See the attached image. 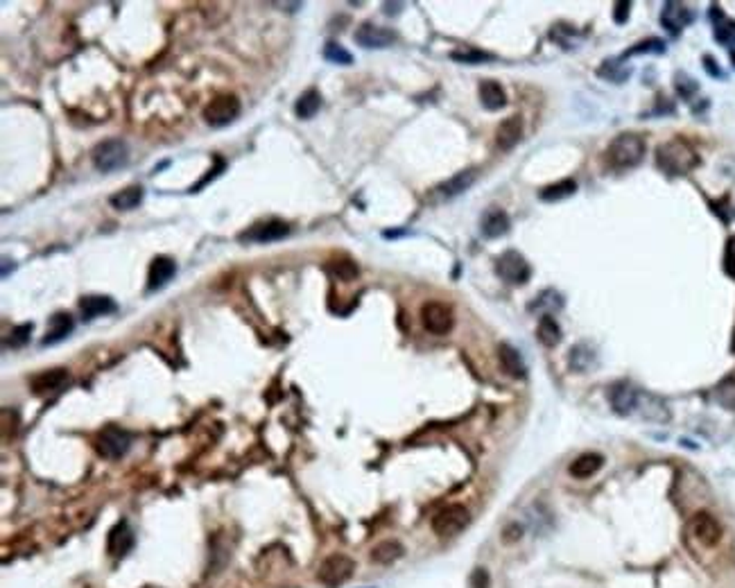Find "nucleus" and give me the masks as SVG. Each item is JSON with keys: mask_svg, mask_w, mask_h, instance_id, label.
I'll return each instance as SVG.
<instances>
[{"mask_svg": "<svg viewBox=\"0 0 735 588\" xmlns=\"http://www.w3.org/2000/svg\"><path fill=\"white\" fill-rule=\"evenodd\" d=\"M604 457L599 452H584L577 459L570 464V475L577 477V480H586V477L595 475L599 469H602Z\"/></svg>", "mask_w": 735, "mask_h": 588, "instance_id": "25", "label": "nucleus"}, {"mask_svg": "<svg viewBox=\"0 0 735 588\" xmlns=\"http://www.w3.org/2000/svg\"><path fill=\"white\" fill-rule=\"evenodd\" d=\"M690 532L692 536L706 548H713L719 543L722 538V525L717 523V518L708 511H697L692 521H690Z\"/></svg>", "mask_w": 735, "mask_h": 588, "instance_id": "11", "label": "nucleus"}, {"mask_svg": "<svg viewBox=\"0 0 735 588\" xmlns=\"http://www.w3.org/2000/svg\"><path fill=\"white\" fill-rule=\"evenodd\" d=\"M403 552H405V550H403L398 541H383L371 550V561L381 563V566H389V563L401 559Z\"/></svg>", "mask_w": 735, "mask_h": 588, "instance_id": "28", "label": "nucleus"}, {"mask_svg": "<svg viewBox=\"0 0 735 588\" xmlns=\"http://www.w3.org/2000/svg\"><path fill=\"white\" fill-rule=\"evenodd\" d=\"M536 337L548 349H552V347L559 344V342H561V326L557 324L555 317H550V315L541 317V322H538V328H536Z\"/></svg>", "mask_w": 735, "mask_h": 588, "instance_id": "26", "label": "nucleus"}, {"mask_svg": "<svg viewBox=\"0 0 735 588\" xmlns=\"http://www.w3.org/2000/svg\"><path fill=\"white\" fill-rule=\"evenodd\" d=\"M324 59L330 61V64H339V66H351L353 64V55L347 50V48H342L335 41H330V43L324 45Z\"/></svg>", "mask_w": 735, "mask_h": 588, "instance_id": "31", "label": "nucleus"}, {"mask_svg": "<svg viewBox=\"0 0 735 588\" xmlns=\"http://www.w3.org/2000/svg\"><path fill=\"white\" fill-rule=\"evenodd\" d=\"M30 333H32V324H23V326H16L14 330H11V337L7 344L9 347H23L26 342L30 339Z\"/></svg>", "mask_w": 735, "mask_h": 588, "instance_id": "37", "label": "nucleus"}, {"mask_svg": "<svg viewBox=\"0 0 735 588\" xmlns=\"http://www.w3.org/2000/svg\"><path fill=\"white\" fill-rule=\"evenodd\" d=\"M656 165L663 170L665 175L681 177V175L692 173V170L699 165V154L683 138H672L656 150Z\"/></svg>", "mask_w": 735, "mask_h": 588, "instance_id": "1", "label": "nucleus"}, {"mask_svg": "<svg viewBox=\"0 0 735 588\" xmlns=\"http://www.w3.org/2000/svg\"><path fill=\"white\" fill-rule=\"evenodd\" d=\"M68 383V371L66 369H50V371H41L39 376L32 378V389L34 394H48V391H59Z\"/></svg>", "mask_w": 735, "mask_h": 588, "instance_id": "21", "label": "nucleus"}, {"mask_svg": "<svg viewBox=\"0 0 735 588\" xmlns=\"http://www.w3.org/2000/svg\"><path fill=\"white\" fill-rule=\"evenodd\" d=\"M475 179H477V173H475V170H462V173H457L455 177H450L448 181L439 183V186H437V195H439V197H444V200L457 197V195H462L464 190H469V188L473 186Z\"/></svg>", "mask_w": 735, "mask_h": 588, "instance_id": "19", "label": "nucleus"}, {"mask_svg": "<svg viewBox=\"0 0 735 588\" xmlns=\"http://www.w3.org/2000/svg\"><path fill=\"white\" fill-rule=\"evenodd\" d=\"M498 360H500V366H502V371H505L507 376L511 378H525V362L521 358V353L509 347V344H500L498 347Z\"/></svg>", "mask_w": 735, "mask_h": 588, "instance_id": "24", "label": "nucleus"}, {"mask_svg": "<svg viewBox=\"0 0 735 588\" xmlns=\"http://www.w3.org/2000/svg\"><path fill=\"white\" fill-rule=\"evenodd\" d=\"M715 39L722 45H735V21L722 18L715 23Z\"/></svg>", "mask_w": 735, "mask_h": 588, "instance_id": "33", "label": "nucleus"}, {"mask_svg": "<svg viewBox=\"0 0 735 588\" xmlns=\"http://www.w3.org/2000/svg\"><path fill=\"white\" fill-rule=\"evenodd\" d=\"M724 269L726 274L735 278V236L729 238L726 242V251H724Z\"/></svg>", "mask_w": 735, "mask_h": 588, "instance_id": "40", "label": "nucleus"}, {"mask_svg": "<svg viewBox=\"0 0 735 588\" xmlns=\"http://www.w3.org/2000/svg\"><path fill=\"white\" fill-rule=\"evenodd\" d=\"M704 66H706V70H708L713 77H722V70L715 66V59H713V57H704Z\"/></svg>", "mask_w": 735, "mask_h": 588, "instance_id": "44", "label": "nucleus"}, {"mask_svg": "<svg viewBox=\"0 0 735 588\" xmlns=\"http://www.w3.org/2000/svg\"><path fill=\"white\" fill-rule=\"evenodd\" d=\"M480 102L486 111H500L507 104V93L496 80H484L480 84Z\"/></svg>", "mask_w": 735, "mask_h": 588, "instance_id": "22", "label": "nucleus"}, {"mask_svg": "<svg viewBox=\"0 0 735 588\" xmlns=\"http://www.w3.org/2000/svg\"><path fill=\"white\" fill-rule=\"evenodd\" d=\"M383 7H385V14H389V16H391V14H398V11H401V7H403V5H401V3H396V5H391V3H385Z\"/></svg>", "mask_w": 735, "mask_h": 588, "instance_id": "45", "label": "nucleus"}, {"mask_svg": "<svg viewBox=\"0 0 735 588\" xmlns=\"http://www.w3.org/2000/svg\"><path fill=\"white\" fill-rule=\"evenodd\" d=\"M575 190H577V183H575L572 179H563L559 183H552V186L543 188L541 192H538V197H541L543 202H559V200H566V197H570V195H575Z\"/></svg>", "mask_w": 735, "mask_h": 588, "instance_id": "30", "label": "nucleus"}, {"mask_svg": "<svg viewBox=\"0 0 735 588\" xmlns=\"http://www.w3.org/2000/svg\"><path fill=\"white\" fill-rule=\"evenodd\" d=\"M455 61H462V64H482V61L491 59V55L486 53H477V50H469V53H452L450 55Z\"/></svg>", "mask_w": 735, "mask_h": 588, "instance_id": "39", "label": "nucleus"}, {"mask_svg": "<svg viewBox=\"0 0 735 588\" xmlns=\"http://www.w3.org/2000/svg\"><path fill=\"white\" fill-rule=\"evenodd\" d=\"M591 362H593V353H588L584 347H575L570 351V366L575 371H586Z\"/></svg>", "mask_w": 735, "mask_h": 588, "instance_id": "35", "label": "nucleus"}, {"mask_svg": "<svg viewBox=\"0 0 735 588\" xmlns=\"http://www.w3.org/2000/svg\"><path fill=\"white\" fill-rule=\"evenodd\" d=\"M129 163V147L120 138H109L93 150V165L100 173H116Z\"/></svg>", "mask_w": 735, "mask_h": 588, "instance_id": "3", "label": "nucleus"}, {"mask_svg": "<svg viewBox=\"0 0 735 588\" xmlns=\"http://www.w3.org/2000/svg\"><path fill=\"white\" fill-rule=\"evenodd\" d=\"M609 401H611V408H614L618 414H631L636 408H638L641 394H638V389H636L633 385L618 383V385L611 387Z\"/></svg>", "mask_w": 735, "mask_h": 588, "instance_id": "14", "label": "nucleus"}, {"mask_svg": "<svg viewBox=\"0 0 735 588\" xmlns=\"http://www.w3.org/2000/svg\"><path fill=\"white\" fill-rule=\"evenodd\" d=\"M72 328H75V322H72V317L68 312H57L50 317V322H48V330H45V337L41 344L43 347H53L57 344V342L61 339H66L70 333H72Z\"/></svg>", "mask_w": 735, "mask_h": 588, "instance_id": "17", "label": "nucleus"}, {"mask_svg": "<svg viewBox=\"0 0 735 588\" xmlns=\"http://www.w3.org/2000/svg\"><path fill=\"white\" fill-rule=\"evenodd\" d=\"M645 156V138L638 134H620L606 147V163L616 170L636 168Z\"/></svg>", "mask_w": 735, "mask_h": 588, "instance_id": "2", "label": "nucleus"}, {"mask_svg": "<svg viewBox=\"0 0 735 588\" xmlns=\"http://www.w3.org/2000/svg\"><path fill=\"white\" fill-rule=\"evenodd\" d=\"M322 107V95L317 89H308L305 93H301V97L294 104V114H297L301 120H310Z\"/></svg>", "mask_w": 735, "mask_h": 588, "instance_id": "27", "label": "nucleus"}, {"mask_svg": "<svg viewBox=\"0 0 735 588\" xmlns=\"http://www.w3.org/2000/svg\"><path fill=\"white\" fill-rule=\"evenodd\" d=\"M663 55L665 53V41L663 39H645L641 43H636L633 48H629L627 55Z\"/></svg>", "mask_w": 735, "mask_h": 588, "instance_id": "32", "label": "nucleus"}, {"mask_svg": "<svg viewBox=\"0 0 735 588\" xmlns=\"http://www.w3.org/2000/svg\"><path fill=\"white\" fill-rule=\"evenodd\" d=\"M353 39L362 48H389L396 41V34L389 28L374 26V23H362V26L355 30Z\"/></svg>", "mask_w": 735, "mask_h": 588, "instance_id": "12", "label": "nucleus"}, {"mask_svg": "<svg viewBox=\"0 0 735 588\" xmlns=\"http://www.w3.org/2000/svg\"><path fill=\"white\" fill-rule=\"evenodd\" d=\"M111 206L118 208V211H134L141 202H143V188L141 186H129L125 190H120L116 195H111Z\"/></svg>", "mask_w": 735, "mask_h": 588, "instance_id": "29", "label": "nucleus"}, {"mask_svg": "<svg viewBox=\"0 0 735 588\" xmlns=\"http://www.w3.org/2000/svg\"><path fill=\"white\" fill-rule=\"evenodd\" d=\"M692 21H695V11L681 3H668L663 7V14H660L663 28L672 34H679L685 26H690Z\"/></svg>", "mask_w": 735, "mask_h": 588, "instance_id": "15", "label": "nucleus"}, {"mask_svg": "<svg viewBox=\"0 0 735 588\" xmlns=\"http://www.w3.org/2000/svg\"><path fill=\"white\" fill-rule=\"evenodd\" d=\"M521 534H523V528H521V525H509V528H507L505 532H502V541H505V543H513V541H518Z\"/></svg>", "mask_w": 735, "mask_h": 588, "instance_id": "43", "label": "nucleus"}, {"mask_svg": "<svg viewBox=\"0 0 735 588\" xmlns=\"http://www.w3.org/2000/svg\"><path fill=\"white\" fill-rule=\"evenodd\" d=\"M355 570V563L351 557L347 555H330L328 559H324V563L320 566V572H317V577H320V582L328 588H337L342 586L344 582L351 579V575Z\"/></svg>", "mask_w": 735, "mask_h": 588, "instance_id": "8", "label": "nucleus"}, {"mask_svg": "<svg viewBox=\"0 0 735 588\" xmlns=\"http://www.w3.org/2000/svg\"><path fill=\"white\" fill-rule=\"evenodd\" d=\"M482 236L484 238H500L509 231V215L500 208H489V211L482 215Z\"/></svg>", "mask_w": 735, "mask_h": 588, "instance_id": "20", "label": "nucleus"}, {"mask_svg": "<svg viewBox=\"0 0 735 588\" xmlns=\"http://www.w3.org/2000/svg\"><path fill=\"white\" fill-rule=\"evenodd\" d=\"M288 234H290V227L283 222V219H265V222H256L254 227H249V229L240 236V240H242V242L267 244V242L283 240Z\"/></svg>", "mask_w": 735, "mask_h": 588, "instance_id": "10", "label": "nucleus"}, {"mask_svg": "<svg viewBox=\"0 0 735 588\" xmlns=\"http://www.w3.org/2000/svg\"><path fill=\"white\" fill-rule=\"evenodd\" d=\"M697 89H699V87H697V82L692 77L679 72V75H677V91H679L681 97H692V93H697Z\"/></svg>", "mask_w": 735, "mask_h": 588, "instance_id": "38", "label": "nucleus"}, {"mask_svg": "<svg viewBox=\"0 0 735 588\" xmlns=\"http://www.w3.org/2000/svg\"><path fill=\"white\" fill-rule=\"evenodd\" d=\"M116 301L111 297H104V294H89V297H82L80 301V310L84 315V320H95V317L102 315H111L116 312Z\"/></svg>", "mask_w": 735, "mask_h": 588, "instance_id": "18", "label": "nucleus"}, {"mask_svg": "<svg viewBox=\"0 0 735 588\" xmlns=\"http://www.w3.org/2000/svg\"><path fill=\"white\" fill-rule=\"evenodd\" d=\"M129 446H131L129 432L120 430V428H114V425L102 430L100 437H97V444H95L97 452L107 459H120L129 450Z\"/></svg>", "mask_w": 735, "mask_h": 588, "instance_id": "9", "label": "nucleus"}, {"mask_svg": "<svg viewBox=\"0 0 735 588\" xmlns=\"http://www.w3.org/2000/svg\"><path fill=\"white\" fill-rule=\"evenodd\" d=\"M523 131H525V125H523V118L521 116H509L505 118L498 125L496 129V143L500 150H511V147H516L523 138Z\"/></svg>", "mask_w": 735, "mask_h": 588, "instance_id": "16", "label": "nucleus"}, {"mask_svg": "<svg viewBox=\"0 0 735 588\" xmlns=\"http://www.w3.org/2000/svg\"><path fill=\"white\" fill-rule=\"evenodd\" d=\"M421 324L428 333L446 335V333H450L452 324H455L452 308L448 303H441V301H428L421 308Z\"/></svg>", "mask_w": 735, "mask_h": 588, "instance_id": "7", "label": "nucleus"}, {"mask_svg": "<svg viewBox=\"0 0 735 588\" xmlns=\"http://www.w3.org/2000/svg\"><path fill=\"white\" fill-rule=\"evenodd\" d=\"M471 513L464 505H448L439 509L432 518V530L439 536H455L469 525Z\"/></svg>", "mask_w": 735, "mask_h": 588, "instance_id": "6", "label": "nucleus"}, {"mask_svg": "<svg viewBox=\"0 0 735 588\" xmlns=\"http://www.w3.org/2000/svg\"><path fill=\"white\" fill-rule=\"evenodd\" d=\"M109 552L114 557H125L129 550L134 548V532L129 530V525L122 521L116 528L109 532Z\"/></svg>", "mask_w": 735, "mask_h": 588, "instance_id": "23", "label": "nucleus"}, {"mask_svg": "<svg viewBox=\"0 0 735 588\" xmlns=\"http://www.w3.org/2000/svg\"><path fill=\"white\" fill-rule=\"evenodd\" d=\"M491 579H489V572L484 568H475L471 575V588H489Z\"/></svg>", "mask_w": 735, "mask_h": 588, "instance_id": "41", "label": "nucleus"}, {"mask_svg": "<svg viewBox=\"0 0 735 588\" xmlns=\"http://www.w3.org/2000/svg\"><path fill=\"white\" fill-rule=\"evenodd\" d=\"M175 272H177V265L173 258H168V256H156V258L150 263V272H147V290L156 292V290L165 288L170 281H173Z\"/></svg>", "mask_w": 735, "mask_h": 588, "instance_id": "13", "label": "nucleus"}, {"mask_svg": "<svg viewBox=\"0 0 735 588\" xmlns=\"http://www.w3.org/2000/svg\"><path fill=\"white\" fill-rule=\"evenodd\" d=\"M330 272L342 281H353L355 276H358V265H355L353 261H335L333 265H330Z\"/></svg>", "mask_w": 735, "mask_h": 588, "instance_id": "36", "label": "nucleus"}, {"mask_svg": "<svg viewBox=\"0 0 735 588\" xmlns=\"http://www.w3.org/2000/svg\"><path fill=\"white\" fill-rule=\"evenodd\" d=\"M496 272L502 281H507L511 285H523L528 283L532 276L530 263L525 261V256L518 251H505L496 258Z\"/></svg>", "mask_w": 735, "mask_h": 588, "instance_id": "5", "label": "nucleus"}, {"mask_svg": "<svg viewBox=\"0 0 735 588\" xmlns=\"http://www.w3.org/2000/svg\"><path fill=\"white\" fill-rule=\"evenodd\" d=\"M717 401L724 408L735 410V378H726V381L717 387Z\"/></svg>", "mask_w": 735, "mask_h": 588, "instance_id": "34", "label": "nucleus"}, {"mask_svg": "<svg viewBox=\"0 0 735 588\" xmlns=\"http://www.w3.org/2000/svg\"><path fill=\"white\" fill-rule=\"evenodd\" d=\"M629 11H631V3H616V7H614V18H616V23H624V21H627Z\"/></svg>", "mask_w": 735, "mask_h": 588, "instance_id": "42", "label": "nucleus"}, {"mask_svg": "<svg viewBox=\"0 0 735 588\" xmlns=\"http://www.w3.org/2000/svg\"><path fill=\"white\" fill-rule=\"evenodd\" d=\"M202 116L206 120V125H211L215 129L227 127V125H231V122H234L240 116V100H238L236 95H231V93L217 95V97H213V100L204 107Z\"/></svg>", "mask_w": 735, "mask_h": 588, "instance_id": "4", "label": "nucleus"}]
</instances>
